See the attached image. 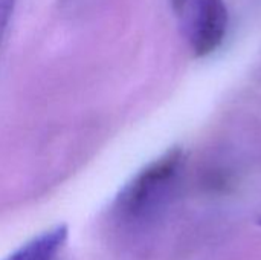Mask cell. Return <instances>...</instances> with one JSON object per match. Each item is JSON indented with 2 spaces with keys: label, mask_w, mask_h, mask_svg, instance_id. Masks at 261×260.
Segmentation results:
<instances>
[{
  "label": "cell",
  "mask_w": 261,
  "mask_h": 260,
  "mask_svg": "<svg viewBox=\"0 0 261 260\" xmlns=\"http://www.w3.org/2000/svg\"><path fill=\"white\" fill-rule=\"evenodd\" d=\"M184 161L179 147L168 150L139 172L121 192L116 207L124 218L138 219L150 213L168 193Z\"/></svg>",
  "instance_id": "obj_1"
},
{
  "label": "cell",
  "mask_w": 261,
  "mask_h": 260,
  "mask_svg": "<svg viewBox=\"0 0 261 260\" xmlns=\"http://www.w3.org/2000/svg\"><path fill=\"white\" fill-rule=\"evenodd\" d=\"M228 18L225 0H196L190 34L196 57H206L223 43Z\"/></svg>",
  "instance_id": "obj_2"
},
{
  "label": "cell",
  "mask_w": 261,
  "mask_h": 260,
  "mask_svg": "<svg viewBox=\"0 0 261 260\" xmlns=\"http://www.w3.org/2000/svg\"><path fill=\"white\" fill-rule=\"evenodd\" d=\"M67 239V227L57 225L11 253L3 260H54Z\"/></svg>",
  "instance_id": "obj_3"
},
{
  "label": "cell",
  "mask_w": 261,
  "mask_h": 260,
  "mask_svg": "<svg viewBox=\"0 0 261 260\" xmlns=\"http://www.w3.org/2000/svg\"><path fill=\"white\" fill-rule=\"evenodd\" d=\"M15 8V0H0V44L6 34L8 25L12 18Z\"/></svg>",
  "instance_id": "obj_4"
},
{
  "label": "cell",
  "mask_w": 261,
  "mask_h": 260,
  "mask_svg": "<svg viewBox=\"0 0 261 260\" xmlns=\"http://www.w3.org/2000/svg\"><path fill=\"white\" fill-rule=\"evenodd\" d=\"M171 3H173L174 9H176L177 12H180V11L184 9V6H185V0H171Z\"/></svg>",
  "instance_id": "obj_5"
},
{
  "label": "cell",
  "mask_w": 261,
  "mask_h": 260,
  "mask_svg": "<svg viewBox=\"0 0 261 260\" xmlns=\"http://www.w3.org/2000/svg\"><path fill=\"white\" fill-rule=\"evenodd\" d=\"M258 224H260V225H261V218H260V221H258Z\"/></svg>",
  "instance_id": "obj_6"
}]
</instances>
